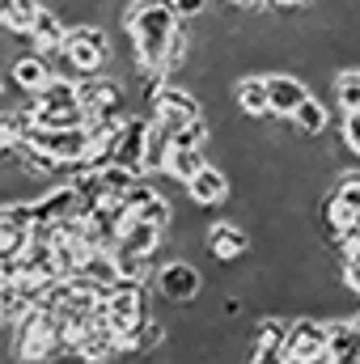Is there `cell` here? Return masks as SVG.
Wrapping results in <instances>:
<instances>
[{
	"label": "cell",
	"mask_w": 360,
	"mask_h": 364,
	"mask_svg": "<svg viewBox=\"0 0 360 364\" xmlns=\"http://www.w3.org/2000/svg\"><path fill=\"white\" fill-rule=\"evenodd\" d=\"M110 51H115V43H110V34H106L97 21L73 26L68 38H64V47H60V55H64V77H97V73H106Z\"/></svg>",
	"instance_id": "2"
},
{
	"label": "cell",
	"mask_w": 360,
	"mask_h": 364,
	"mask_svg": "<svg viewBox=\"0 0 360 364\" xmlns=\"http://www.w3.org/2000/svg\"><path fill=\"white\" fill-rule=\"evenodd\" d=\"M305 4H314V0H271V9H305Z\"/></svg>",
	"instance_id": "34"
},
{
	"label": "cell",
	"mask_w": 360,
	"mask_h": 364,
	"mask_svg": "<svg viewBox=\"0 0 360 364\" xmlns=\"http://www.w3.org/2000/svg\"><path fill=\"white\" fill-rule=\"evenodd\" d=\"M64 348L60 343V326H55V309H30L21 322H17V360L21 364H38L51 360V352Z\"/></svg>",
	"instance_id": "4"
},
{
	"label": "cell",
	"mask_w": 360,
	"mask_h": 364,
	"mask_svg": "<svg viewBox=\"0 0 360 364\" xmlns=\"http://www.w3.org/2000/svg\"><path fill=\"white\" fill-rule=\"evenodd\" d=\"M149 119L174 136L179 127L195 123V119H203V102H199L191 90H182L179 81H166L162 90L149 93Z\"/></svg>",
	"instance_id": "5"
},
{
	"label": "cell",
	"mask_w": 360,
	"mask_h": 364,
	"mask_svg": "<svg viewBox=\"0 0 360 364\" xmlns=\"http://www.w3.org/2000/svg\"><path fill=\"white\" fill-rule=\"evenodd\" d=\"M162 242H166V229H157V225H149V220H140V216H127L123 229H119V246H115V250L153 259V255L162 250Z\"/></svg>",
	"instance_id": "15"
},
{
	"label": "cell",
	"mask_w": 360,
	"mask_h": 364,
	"mask_svg": "<svg viewBox=\"0 0 360 364\" xmlns=\"http://www.w3.org/2000/svg\"><path fill=\"white\" fill-rule=\"evenodd\" d=\"M21 144L38 149V153L51 157L60 170H64V166H68V170H73V166H85V161H90V149H93L90 123H85V127H30Z\"/></svg>",
	"instance_id": "3"
},
{
	"label": "cell",
	"mask_w": 360,
	"mask_h": 364,
	"mask_svg": "<svg viewBox=\"0 0 360 364\" xmlns=\"http://www.w3.org/2000/svg\"><path fill=\"white\" fill-rule=\"evenodd\" d=\"M203 242H208V255H212L216 263H238V259H246V250H250V233H246L238 220H212Z\"/></svg>",
	"instance_id": "11"
},
{
	"label": "cell",
	"mask_w": 360,
	"mask_h": 364,
	"mask_svg": "<svg viewBox=\"0 0 360 364\" xmlns=\"http://www.w3.org/2000/svg\"><path fill=\"white\" fill-rule=\"evenodd\" d=\"M81 106L90 110V119L123 123V119H127V90H123V81L110 77V73L81 77Z\"/></svg>",
	"instance_id": "7"
},
{
	"label": "cell",
	"mask_w": 360,
	"mask_h": 364,
	"mask_svg": "<svg viewBox=\"0 0 360 364\" xmlns=\"http://www.w3.org/2000/svg\"><path fill=\"white\" fill-rule=\"evenodd\" d=\"M149 119L144 114H127L119 123V136H115V149H110V161L115 166H127L136 174H144V144H149Z\"/></svg>",
	"instance_id": "9"
},
{
	"label": "cell",
	"mask_w": 360,
	"mask_h": 364,
	"mask_svg": "<svg viewBox=\"0 0 360 364\" xmlns=\"http://www.w3.org/2000/svg\"><path fill=\"white\" fill-rule=\"evenodd\" d=\"M233 106L246 119H268L271 114V93H268V73H242L233 85Z\"/></svg>",
	"instance_id": "16"
},
{
	"label": "cell",
	"mask_w": 360,
	"mask_h": 364,
	"mask_svg": "<svg viewBox=\"0 0 360 364\" xmlns=\"http://www.w3.org/2000/svg\"><path fill=\"white\" fill-rule=\"evenodd\" d=\"M268 93H271V119H292L297 106L309 97V81L292 77V73H268Z\"/></svg>",
	"instance_id": "12"
},
{
	"label": "cell",
	"mask_w": 360,
	"mask_h": 364,
	"mask_svg": "<svg viewBox=\"0 0 360 364\" xmlns=\"http://www.w3.org/2000/svg\"><path fill=\"white\" fill-rule=\"evenodd\" d=\"M102 170V186L110 191V195H127L136 182H140V174L136 170H127V166H115V161H106V166H97Z\"/></svg>",
	"instance_id": "25"
},
{
	"label": "cell",
	"mask_w": 360,
	"mask_h": 364,
	"mask_svg": "<svg viewBox=\"0 0 360 364\" xmlns=\"http://www.w3.org/2000/svg\"><path fill=\"white\" fill-rule=\"evenodd\" d=\"M344 144H348V153L352 157H360V110H352V114H344Z\"/></svg>",
	"instance_id": "30"
},
{
	"label": "cell",
	"mask_w": 360,
	"mask_h": 364,
	"mask_svg": "<svg viewBox=\"0 0 360 364\" xmlns=\"http://www.w3.org/2000/svg\"><path fill=\"white\" fill-rule=\"evenodd\" d=\"M68 21L55 13V9H47L43 4V13H38V21H34V30H30V47L34 51H43L47 60H55L60 55V47H64V38H68Z\"/></svg>",
	"instance_id": "18"
},
{
	"label": "cell",
	"mask_w": 360,
	"mask_h": 364,
	"mask_svg": "<svg viewBox=\"0 0 360 364\" xmlns=\"http://www.w3.org/2000/svg\"><path fill=\"white\" fill-rule=\"evenodd\" d=\"M186 195H191V203H199V208H216V203H225V199L233 195V182H229L225 170L203 166L195 178L186 182Z\"/></svg>",
	"instance_id": "17"
},
{
	"label": "cell",
	"mask_w": 360,
	"mask_h": 364,
	"mask_svg": "<svg viewBox=\"0 0 360 364\" xmlns=\"http://www.w3.org/2000/svg\"><path fill=\"white\" fill-rule=\"evenodd\" d=\"M157 288H162V296H166V301L182 305V301H195V296H199L203 275L195 272L191 263H182V259H170V263L157 272Z\"/></svg>",
	"instance_id": "14"
},
{
	"label": "cell",
	"mask_w": 360,
	"mask_h": 364,
	"mask_svg": "<svg viewBox=\"0 0 360 364\" xmlns=\"http://www.w3.org/2000/svg\"><path fill=\"white\" fill-rule=\"evenodd\" d=\"M119 26L132 38L140 73H166V51H170L174 30H179V13L166 0H132V4H123Z\"/></svg>",
	"instance_id": "1"
},
{
	"label": "cell",
	"mask_w": 360,
	"mask_h": 364,
	"mask_svg": "<svg viewBox=\"0 0 360 364\" xmlns=\"http://www.w3.org/2000/svg\"><path fill=\"white\" fill-rule=\"evenodd\" d=\"M136 216H140V220H149V225H157V229H166V225H170V216H174V208H170L162 195H153V199H149Z\"/></svg>",
	"instance_id": "28"
},
{
	"label": "cell",
	"mask_w": 360,
	"mask_h": 364,
	"mask_svg": "<svg viewBox=\"0 0 360 364\" xmlns=\"http://www.w3.org/2000/svg\"><path fill=\"white\" fill-rule=\"evenodd\" d=\"M327 343H331V331H327L318 318H297V322H288V339H284L288 364H322L327 360Z\"/></svg>",
	"instance_id": "8"
},
{
	"label": "cell",
	"mask_w": 360,
	"mask_h": 364,
	"mask_svg": "<svg viewBox=\"0 0 360 364\" xmlns=\"http://www.w3.org/2000/svg\"><path fill=\"white\" fill-rule=\"evenodd\" d=\"M250 364H288V352H284V343L255 348V352H250Z\"/></svg>",
	"instance_id": "32"
},
{
	"label": "cell",
	"mask_w": 360,
	"mask_h": 364,
	"mask_svg": "<svg viewBox=\"0 0 360 364\" xmlns=\"http://www.w3.org/2000/svg\"><path fill=\"white\" fill-rule=\"evenodd\" d=\"M115 335H119V343L149 318V305H144V284H127V279H119L110 292H106V305H102V314H97Z\"/></svg>",
	"instance_id": "6"
},
{
	"label": "cell",
	"mask_w": 360,
	"mask_h": 364,
	"mask_svg": "<svg viewBox=\"0 0 360 364\" xmlns=\"http://www.w3.org/2000/svg\"><path fill=\"white\" fill-rule=\"evenodd\" d=\"M9 77H13V90H21L26 97H34V93L55 77V64H51L43 51H34V47H30V51H21V55L9 64Z\"/></svg>",
	"instance_id": "13"
},
{
	"label": "cell",
	"mask_w": 360,
	"mask_h": 364,
	"mask_svg": "<svg viewBox=\"0 0 360 364\" xmlns=\"http://www.w3.org/2000/svg\"><path fill=\"white\" fill-rule=\"evenodd\" d=\"M162 348V322H153V318H144L127 339H123V352L127 356H149V352H157Z\"/></svg>",
	"instance_id": "22"
},
{
	"label": "cell",
	"mask_w": 360,
	"mask_h": 364,
	"mask_svg": "<svg viewBox=\"0 0 360 364\" xmlns=\"http://www.w3.org/2000/svg\"><path fill=\"white\" fill-rule=\"evenodd\" d=\"M335 106H339L344 114L360 110V68H344V73H335Z\"/></svg>",
	"instance_id": "24"
},
{
	"label": "cell",
	"mask_w": 360,
	"mask_h": 364,
	"mask_svg": "<svg viewBox=\"0 0 360 364\" xmlns=\"http://www.w3.org/2000/svg\"><path fill=\"white\" fill-rule=\"evenodd\" d=\"M115 263H119V279H127V284H144V275H149V259L127 255V250H115Z\"/></svg>",
	"instance_id": "26"
},
{
	"label": "cell",
	"mask_w": 360,
	"mask_h": 364,
	"mask_svg": "<svg viewBox=\"0 0 360 364\" xmlns=\"http://www.w3.org/2000/svg\"><path fill=\"white\" fill-rule=\"evenodd\" d=\"M0 102H4V81H0Z\"/></svg>",
	"instance_id": "37"
},
{
	"label": "cell",
	"mask_w": 360,
	"mask_h": 364,
	"mask_svg": "<svg viewBox=\"0 0 360 364\" xmlns=\"http://www.w3.org/2000/svg\"><path fill=\"white\" fill-rule=\"evenodd\" d=\"M208 144V119H195L174 132V149H203Z\"/></svg>",
	"instance_id": "27"
},
{
	"label": "cell",
	"mask_w": 360,
	"mask_h": 364,
	"mask_svg": "<svg viewBox=\"0 0 360 364\" xmlns=\"http://www.w3.org/2000/svg\"><path fill=\"white\" fill-rule=\"evenodd\" d=\"M81 212H85V203H81V195H77L73 182L51 186V191H43V195L34 199L38 225H64V220H73V216H81Z\"/></svg>",
	"instance_id": "10"
},
{
	"label": "cell",
	"mask_w": 360,
	"mask_h": 364,
	"mask_svg": "<svg viewBox=\"0 0 360 364\" xmlns=\"http://www.w3.org/2000/svg\"><path fill=\"white\" fill-rule=\"evenodd\" d=\"M81 275L102 284V288H115L119 284V263H115V250H90L85 263H81Z\"/></svg>",
	"instance_id": "21"
},
{
	"label": "cell",
	"mask_w": 360,
	"mask_h": 364,
	"mask_svg": "<svg viewBox=\"0 0 360 364\" xmlns=\"http://www.w3.org/2000/svg\"><path fill=\"white\" fill-rule=\"evenodd\" d=\"M203 166H208V161H203V149H174V153H170L166 174H170V178H179L182 186H186V182L203 170Z\"/></svg>",
	"instance_id": "23"
},
{
	"label": "cell",
	"mask_w": 360,
	"mask_h": 364,
	"mask_svg": "<svg viewBox=\"0 0 360 364\" xmlns=\"http://www.w3.org/2000/svg\"><path fill=\"white\" fill-rule=\"evenodd\" d=\"M153 195H157V191H153L149 182H136V186H132V191L123 195V203H127V216H136V212H140V208H144V203H149Z\"/></svg>",
	"instance_id": "31"
},
{
	"label": "cell",
	"mask_w": 360,
	"mask_h": 364,
	"mask_svg": "<svg viewBox=\"0 0 360 364\" xmlns=\"http://www.w3.org/2000/svg\"><path fill=\"white\" fill-rule=\"evenodd\" d=\"M288 123H292L301 136H322V132H327V123H331V110H327V102H322V97H314V93H309V97L297 106V114H292Z\"/></svg>",
	"instance_id": "19"
},
{
	"label": "cell",
	"mask_w": 360,
	"mask_h": 364,
	"mask_svg": "<svg viewBox=\"0 0 360 364\" xmlns=\"http://www.w3.org/2000/svg\"><path fill=\"white\" fill-rule=\"evenodd\" d=\"M149 123H153V119H149ZM170 153H174V136L153 123V127H149V144H144V174L166 170V166H170Z\"/></svg>",
	"instance_id": "20"
},
{
	"label": "cell",
	"mask_w": 360,
	"mask_h": 364,
	"mask_svg": "<svg viewBox=\"0 0 360 364\" xmlns=\"http://www.w3.org/2000/svg\"><path fill=\"white\" fill-rule=\"evenodd\" d=\"M225 4H238V0H225Z\"/></svg>",
	"instance_id": "39"
},
{
	"label": "cell",
	"mask_w": 360,
	"mask_h": 364,
	"mask_svg": "<svg viewBox=\"0 0 360 364\" xmlns=\"http://www.w3.org/2000/svg\"><path fill=\"white\" fill-rule=\"evenodd\" d=\"M174 13H179V21H199L208 9H212V0H166Z\"/></svg>",
	"instance_id": "29"
},
{
	"label": "cell",
	"mask_w": 360,
	"mask_h": 364,
	"mask_svg": "<svg viewBox=\"0 0 360 364\" xmlns=\"http://www.w3.org/2000/svg\"><path fill=\"white\" fill-rule=\"evenodd\" d=\"M0 292H4V279H0Z\"/></svg>",
	"instance_id": "38"
},
{
	"label": "cell",
	"mask_w": 360,
	"mask_h": 364,
	"mask_svg": "<svg viewBox=\"0 0 360 364\" xmlns=\"http://www.w3.org/2000/svg\"><path fill=\"white\" fill-rule=\"evenodd\" d=\"M13 9V0H0V21H4V13Z\"/></svg>",
	"instance_id": "36"
},
{
	"label": "cell",
	"mask_w": 360,
	"mask_h": 364,
	"mask_svg": "<svg viewBox=\"0 0 360 364\" xmlns=\"http://www.w3.org/2000/svg\"><path fill=\"white\" fill-rule=\"evenodd\" d=\"M322 364H360V352H348V356H331V360Z\"/></svg>",
	"instance_id": "35"
},
{
	"label": "cell",
	"mask_w": 360,
	"mask_h": 364,
	"mask_svg": "<svg viewBox=\"0 0 360 364\" xmlns=\"http://www.w3.org/2000/svg\"><path fill=\"white\" fill-rule=\"evenodd\" d=\"M344 288H348V292H356L360 296V255H352V259H344Z\"/></svg>",
	"instance_id": "33"
}]
</instances>
